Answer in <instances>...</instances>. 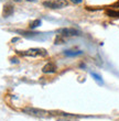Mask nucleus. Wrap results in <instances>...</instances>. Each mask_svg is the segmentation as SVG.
I'll return each instance as SVG.
<instances>
[{"instance_id": "10", "label": "nucleus", "mask_w": 119, "mask_h": 121, "mask_svg": "<svg viewBox=\"0 0 119 121\" xmlns=\"http://www.w3.org/2000/svg\"><path fill=\"white\" fill-rule=\"evenodd\" d=\"M71 2H73V3H75V4H78V3H82L83 2V0H70Z\"/></svg>"}, {"instance_id": "3", "label": "nucleus", "mask_w": 119, "mask_h": 121, "mask_svg": "<svg viewBox=\"0 0 119 121\" xmlns=\"http://www.w3.org/2000/svg\"><path fill=\"white\" fill-rule=\"evenodd\" d=\"M67 0H46L43 1V6L48 9H62L67 7Z\"/></svg>"}, {"instance_id": "12", "label": "nucleus", "mask_w": 119, "mask_h": 121, "mask_svg": "<svg viewBox=\"0 0 119 121\" xmlns=\"http://www.w3.org/2000/svg\"><path fill=\"white\" fill-rule=\"evenodd\" d=\"M13 1H16V2H20L21 0H13Z\"/></svg>"}, {"instance_id": "11", "label": "nucleus", "mask_w": 119, "mask_h": 121, "mask_svg": "<svg viewBox=\"0 0 119 121\" xmlns=\"http://www.w3.org/2000/svg\"><path fill=\"white\" fill-rule=\"evenodd\" d=\"M18 40H19V39H18V38H16V39H13V40H12V42H17V41H18Z\"/></svg>"}, {"instance_id": "8", "label": "nucleus", "mask_w": 119, "mask_h": 121, "mask_svg": "<svg viewBox=\"0 0 119 121\" xmlns=\"http://www.w3.org/2000/svg\"><path fill=\"white\" fill-rule=\"evenodd\" d=\"M90 75H92V77L94 78V80L96 82L99 86H103L104 84V79H103V77L100 76L99 74H97V73H95V72H90Z\"/></svg>"}, {"instance_id": "13", "label": "nucleus", "mask_w": 119, "mask_h": 121, "mask_svg": "<svg viewBox=\"0 0 119 121\" xmlns=\"http://www.w3.org/2000/svg\"><path fill=\"white\" fill-rule=\"evenodd\" d=\"M26 1H30V2H32V1H34V0H26Z\"/></svg>"}, {"instance_id": "4", "label": "nucleus", "mask_w": 119, "mask_h": 121, "mask_svg": "<svg viewBox=\"0 0 119 121\" xmlns=\"http://www.w3.org/2000/svg\"><path fill=\"white\" fill-rule=\"evenodd\" d=\"M23 36L26 39H30V40H34V41H45L48 39V35L45 33H41V32H24L23 33Z\"/></svg>"}, {"instance_id": "7", "label": "nucleus", "mask_w": 119, "mask_h": 121, "mask_svg": "<svg viewBox=\"0 0 119 121\" xmlns=\"http://www.w3.org/2000/svg\"><path fill=\"white\" fill-rule=\"evenodd\" d=\"M63 53L67 57H75V56H79V55L83 54V51H79V50H66Z\"/></svg>"}, {"instance_id": "1", "label": "nucleus", "mask_w": 119, "mask_h": 121, "mask_svg": "<svg viewBox=\"0 0 119 121\" xmlns=\"http://www.w3.org/2000/svg\"><path fill=\"white\" fill-rule=\"evenodd\" d=\"M21 54L23 56H30V57H45V56H48V51L45 48H34L21 52Z\"/></svg>"}, {"instance_id": "6", "label": "nucleus", "mask_w": 119, "mask_h": 121, "mask_svg": "<svg viewBox=\"0 0 119 121\" xmlns=\"http://www.w3.org/2000/svg\"><path fill=\"white\" fill-rule=\"evenodd\" d=\"M56 69H57V68H56L54 63H48L42 67V72L44 74H53L56 72Z\"/></svg>"}, {"instance_id": "2", "label": "nucleus", "mask_w": 119, "mask_h": 121, "mask_svg": "<svg viewBox=\"0 0 119 121\" xmlns=\"http://www.w3.org/2000/svg\"><path fill=\"white\" fill-rule=\"evenodd\" d=\"M23 111L26 112L28 115L33 116V117H38V118H48L51 117V112L46 111V110H43V109H39V108H32V107H28V108H24Z\"/></svg>"}, {"instance_id": "5", "label": "nucleus", "mask_w": 119, "mask_h": 121, "mask_svg": "<svg viewBox=\"0 0 119 121\" xmlns=\"http://www.w3.org/2000/svg\"><path fill=\"white\" fill-rule=\"evenodd\" d=\"M57 33H60L63 36H77L80 34V32L74 28H63V29L57 30Z\"/></svg>"}, {"instance_id": "9", "label": "nucleus", "mask_w": 119, "mask_h": 121, "mask_svg": "<svg viewBox=\"0 0 119 121\" xmlns=\"http://www.w3.org/2000/svg\"><path fill=\"white\" fill-rule=\"evenodd\" d=\"M42 24V21L40 19H36V20H34L32 23H31V26H30V29H36L38 26H40Z\"/></svg>"}]
</instances>
